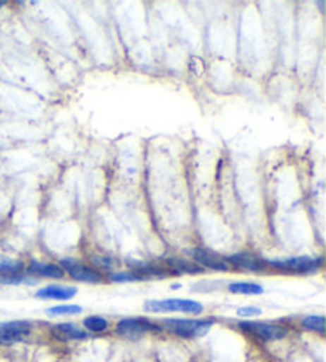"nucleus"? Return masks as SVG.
<instances>
[{"mask_svg": "<svg viewBox=\"0 0 326 362\" xmlns=\"http://www.w3.org/2000/svg\"><path fill=\"white\" fill-rule=\"evenodd\" d=\"M29 274H35V276L40 278H52V279H61L64 278V270H62L61 265L54 264H43L39 260H32L28 267Z\"/></svg>", "mask_w": 326, "mask_h": 362, "instance_id": "nucleus-12", "label": "nucleus"}, {"mask_svg": "<svg viewBox=\"0 0 326 362\" xmlns=\"http://www.w3.org/2000/svg\"><path fill=\"white\" fill-rule=\"evenodd\" d=\"M83 326L86 330H90V332L100 334V332H105V330L109 329L110 324L102 316H87V317H85Z\"/></svg>", "mask_w": 326, "mask_h": 362, "instance_id": "nucleus-16", "label": "nucleus"}, {"mask_svg": "<svg viewBox=\"0 0 326 362\" xmlns=\"http://www.w3.org/2000/svg\"><path fill=\"white\" fill-rule=\"evenodd\" d=\"M166 265L169 268V272L177 273V274H199L204 273V268L199 267L196 262L181 259V257H169L166 260Z\"/></svg>", "mask_w": 326, "mask_h": 362, "instance_id": "nucleus-13", "label": "nucleus"}, {"mask_svg": "<svg viewBox=\"0 0 326 362\" xmlns=\"http://www.w3.org/2000/svg\"><path fill=\"white\" fill-rule=\"evenodd\" d=\"M32 330L29 321H5L0 322V345H13L23 341Z\"/></svg>", "mask_w": 326, "mask_h": 362, "instance_id": "nucleus-7", "label": "nucleus"}, {"mask_svg": "<svg viewBox=\"0 0 326 362\" xmlns=\"http://www.w3.org/2000/svg\"><path fill=\"white\" fill-rule=\"evenodd\" d=\"M109 279L114 281V283H134V281H142L139 274H135L134 272H116V273H110Z\"/></svg>", "mask_w": 326, "mask_h": 362, "instance_id": "nucleus-20", "label": "nucleus"}, {"mask_svg": "<svg viewBox=\"0 0 326 362\" xmlns=\"http://www.w3.org/2000/svg\"><path fill=\"white\" fill-rule=\"evenodd\" d=\"M161 326L148 321L145 317H126L116 324V334L129 340H139L143 335L159 332Z\"/></svg>", "mask_w": 326, "mask_h": 362, "instance_id": "nucleus-3", "label": "nucleus"}, {"mask_svg": "<svg viewBox=\"0 0 326 362\" xmlns=\"http://www.w3.org/2000/svg\"><path fill=\"white\" fill-rule=\"evenodd\" d=\"M23 268V262L0 254V273H21Z\"/></svg>", "mask_w": 326, "mask_h": 362, "instance_id": "nucleus-18", "label": "nucleus"}, {"mask_svg": "<svg viewBox=\"0 0 326 362\" xmlns=\"http://www.w3.org/2000/svg\"><path fill=\"white\" fill-rule=\"evenodd\" d=\"M229 292L242 296H260L265 292L262 286L258 283H248V281H239V283H231L228 286Z\"/></svg>", "mask_w": 326, "mask_h": 362, "instance_id": "nucleus-14", "label": "nucleus"}, {"mask_svg": "<svg viewBox=\"0 0 326 362\" xmlns=\"http://www.w3.org/2000/svg\"><path fill=\"white\" fill-rule=\"evenodd\" d=\"M148 313H186L199 315L204 311V305L186 298H166V300H148L143 305Z\"/></svg>", "mask_w": 326, "mask_h": 362, "instance_id": "nucleus-1", "label": "nucleus"}, {"mask_svg": "<svg viewBox=\"0 0 326 362\" xmlns=\"http://www.w3.org/2000/svg\"><path fill=\"white\" fill-rule=\"evenodd\" d=\"M262 313L261 308L258 307H241L237 308V315L242 317H253V316H260Z\"/></svg>", "mask_w": 326, "mask_h": 362, "instance_id": "nucleus-21", "label": "nucleus"}, {"mask_svg": "<svg viewBox=\"0 0 326 362\" xmlns=\"http://www.w3.org/2000/svg\"><path fill=\"white\" fill-rule=\"evenodd\" d=\"M265 265L277 268L288 273H313L322 267V259L312 257H291L284 260H266Z\"/></svg>", "mask_w": 326, "mask_h": 362, "instance_id": "nucleus-5", "label": "nucleus"}, {"mask_svg": "<svg viewBox=\"0 0 326 362\" xmlns=\"http://www.w3.org/2000/svg\"><path fill=\"white\" fill-rule=\"evenodd\" d=\"M83 308L80 305H58V307H52L47 310V315L49 316H72L80 315Z\"/></svg>", "mask_w": 326, "mask_h": 362, "instance_id": "nucleus-19", "label": "nucleus"}, {"mask_svg": "<svg viewBox=\"0 0 326 362\" xmlns=\"http://www.w3.org/2000/svg\"><path fill=\"white\" fill-rule=\"evenodd\" d=\"M78 289L72 286H59V284H52L45 286L35 292L37 298H42V300H71L72 297L77 296Z\"/></svg>", "mask_w": 326, "mask_h": 362, "instance_id": "nucleus-9", "label": "nucleus"}, {"mask_svg": "<svg viewBox=\"0 0 326 362\" xmlns=\"http://www.w3.org/2000/svg\"><path fill=\"white\" fill-rule=\"evenodd\" d=\"M213 326L212 320H164L162 327L167 329L174 335L181 337V339H198L204 337Z\"/></svg>", "mask_w": 326, "mask_h": 362, "instance_id": "nucleus-2", "label": "nucleus"}, {"mask_svg": "<svg viewBox=\"0 0 326 362\" xmlns=\"http://www.w3.org/2000/svg\"><path fill=\"white\" fill-rule=\"evenodd\" d=\"M239 327L243 330V332L253 335L262 341L282 340L288 335V330L285 327L279 326V324H271V322L246 321V322H241Z\"/></svg>", "mask_w": 326, "mask_h": 362, "instance_id": "nucleus-4", "label": "nucleus"}, {"mask_svg": "<svg viewBox=\"0 0 326 362\" xmlns=\"http://www.w3.org/2000/svg\"><path fill=\"white\" fill-rule=\"evenodd\" d=\"M193 259L199 267L203 268H210V270L215 272H229L231 265L228 264V260L222 257L220 254L207 251V249H193Z\"/></svg>", "mask_w": 326, "mask_h": 362, "instance_id": "nucleus-8", "label": "nucleus"}, {"mask_svg": "<svg viewBox=\"0 0 326 362\" xmlns=\"http://www.w3.org/2000/svg\"><path fill=\"white\" fill-rule=\"evenodd\" d=\"M35 279H32L28 274L21 273H0V284H8V286H15V284H34Z\"/></svg>", "mask_w": 326, "mask_h": 362, "instance_id": "nucleus-15", "label": "nucleus"}, {"mask_svg": "<svg viewBox=\"0 0 326 362\" xmlns=\"http://www.w3.org/2000/svg\"><path fill=\"white\" fill-rule=\"evenodd\" d=\"M301 324H303L304 329L310 330V332H317L320 335L325 334V317L323 316H317V315L306 316Z\"/></svg>", "mask_w": 326, "mask_h": 362, "instance_id": "nucleus-17", "label": "nucleus"}, {"mask_svg": "<svg viewBox=\"0 0 326 362\" xmlns=\"http://www.w3.org/2000/svg\"><path fill=\"white\" fill-rule=\"evenodd\" d=\"M61 268L71 274L75 281H80V283L97 284L102 281V274H100L97 270H94V268L85 265L83 262H80L77 259H71V257L62 259Z\"/></svg>", "mask_w": 326, "mask_h": 362, "instance_id": "nucleus-6", "label": "nucleus"}, {"mask_svg": "<svg viewBox=\"0 0 326 362\" xmlns=\"http://www.w3.org/2000/svg\"><path fill=\"white\" fill-rule=\"evenodd\" d=\"M228 260L229 265L239 267L242 270H248V272H262L265 268V262L260 260L256 255L250 254V252H237L234 255H231Z\"/></svg>", "mask_w": 326, "mask_h": 362, "instance_id": "nucleus-10", "label": "nucleus"}, {"mask_svg": "<svg viewBox=\"0 0 326 362\" xmlns=\"http://www.w3.org/2000/svg\"><path fill=\"white\" fill-rule=\"evenodd\" d=\"M53 334L58 337L59 340H86L90 334L86 332L85 329H80L77 324L73 322H62V324H56L53 327Z\"/></svg>", "mask_w": 326, "mask_h": 362, "instance_id": "nucleus-11", "label": "nucleus"}]
</instances>
